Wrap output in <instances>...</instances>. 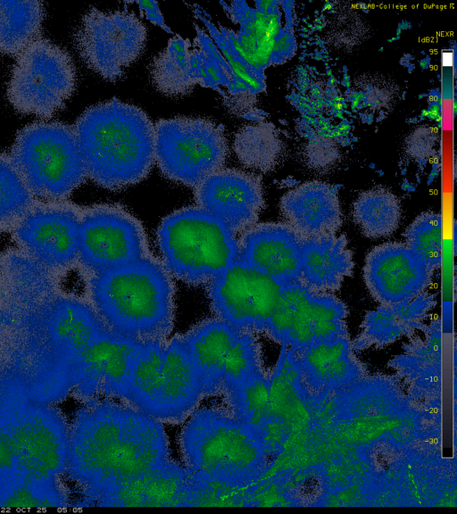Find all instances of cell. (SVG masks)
Segmentation results:
<instances>
[{"mask_svg":"<svg viewBox=\"0 0 457 514\" xmlns=\"http://www.w3.org/2000/svg\"><path fill=\"white\" fill-rule=\"evenodd\" d=\"M170 460L162 423L123 402H89L69 435L67 465L96 499Z\"/></svg>","mask_w":457,"mask_h":514,"instance_id":"obj_1","label":"cell"},{"mask_svg":"<svg viewBox=\"0 0 457 514\" xmlns=\"http://www.w3.org/2000/svg\"><path fill=\"white\" fill-rule=\"evenodd\" d=\"M74 130L87 178L109 190L145 179L154 163V125L139 107L117 99L87 108Z\"/></svg>","mask_w":457,"mask_h":514,"instance_id":"obj_2","label":"cell"},{"mask_svg":"<svg viewBox=\"0 0 457 514\" xmlns=\"http://www.w3.org/2000/svg\"><path fill=\"white\" fill-rule=\"evenodd\" d=\"M164 265L148 255L93 274L92 306L109 331L137 343L165 341L174 323V286Z\"/></svg>","mask_w":457,"mask_h":514,"instance_id":"obj_3","label":"cell"},{"mask_svg":"<svg viewBox=\"0 0 457 514\" xmlns=\"http://www.w3.org/2000/svg\"><path fill=\"white\" fill-rule=\"evenodd\" d=\"M179 443L192 478L214 488L238 492L257 482L267 468L264 437L227 409L195 410Z\"/></svg>","mask_w":457,"mask_h":514,"instance_id":"obj_4","label":"cell"},{"mask_svg":"<svg viewBox=\"0 0 457 514\" xmlns=\"http://www.w3.org/2000/svg\"><path fill=\"white\" fill-rule=\"evenodd\" d=\"M157 243L169 273L191 286L208 285L239 260L236 234L198 206L166 216Z\"/></svg>","mask_w":457,"mask_h":514,"instance_id":"obj_5","label":"cell"},{"mask_svg":"<svg viewBox=\"0 0 457 514\" xmlns=\"http://www.w3.org/2000/svg\"><path fill=\"white\" fill-rule=\"evenodd\" d=\"M10 157L33 194L62 202L87 178L74 128L57 121H37L17 134Z\"/></svg>","mask_w":457,"mask_h":514,"instance_id":"obj_6","label":"cell"},{"mask_svg":"<svg viewBox=\"0 0 457 514\" xmlns=\"http://www.w3.org/2000/svg\"><path fill=\"white\" fill-rule=\"evenodd\" d=\"M223 126L201 117H175L154 124V162L168 179L195 188L222 169L228 156Z\"/></svg>","mask_w":457,"mask_h":514,"instance_id":"obj_7","label":"cell"},{"mask_svg":"<svg viewBox=\"0 0 457 514\" xmlns=\"http://www.w3.org/2000/svg\"><path fill=\"white\" fill-rule=\"evenodd\" d=\"M76 70L66 50L38 37L18 55L7 85V98L23 114L49 118L71 97Z\"/></svg>","mask_w":457,"mask_h":514,"instance_id":"obj_8","label":"cell"},{"mask_svg":"<svg viewBox=\"0 0 457 514\" xmlns=\"http://www.w3.org/2000/svg\"><path fill=\"white\" fill-rule=\"evenodd\" d=\"M146 37V28L134 12L93 7L81 18L74 42L85 64L114 82L139 58Z\"/></svg>","mask_w":457,"mask_h":514,"instance_id":"obj_9","label":"cell"},{"mask_svg":"<svg viewBox=\"0 0 457 514\" xmlns=\"http://www.w3.org/2000/svg\"><path fill=\"white\" fill-rule=\"evenodd\" d=\"M346 314L345 305L334 294L296 282L284 286L265 331L296 353L318 341L347 335Z\"/></svg>","mask_w":457,"mask_h":514,"instance_id":"obj_10","label":"cell"},{"mask_svg":"<svg viewBox=\"0 0 457 514\" xmlns=\"http://www.w3.org/2000/svg\"><path fill=\"white\" fill-rule=\"evenodd\" d=\"M148 255L143 227L122 207L100 204L80 213L79 261L92 275Z\"/></svg>","mask_w":457,"mask_h":514,"instance_id":"obj_11","label":"cell"},{"mask_svg":"<svg viewBox=\"0 0 457 514\" xmlns=\"http://www.w3.org/2000/svg\"><path fill=\"white\" fill-rule=\"evenodd\" d=\"M284 286L237 260L208 284L217 318L246 331L265 330Z\"/></svg>","mask_w":457,"mask_h":514,"instance_id":"obj_12","label":"cell"},{"mask_svg":"<svg viewBox=\"0 0 457 514\" xmlns=\"http://www.w3.org/2000/svg\"><path fill=\"white\" fill-rule=\"evenodd\" d=\"M80 213L62 202L34 203L13 229L21 249L50 270L79 260Z\"/></svg>","mask_w":457,"mask_h":514,"instance_id":"obj_13","label":"cell"},{"mask_svg":"<svg viewBox=\"0 0 457 514\" xmlns=\"http://www.w3.org/2000/svg\"><path fill=\"white\" fill-rule=\"evenodd\" d=\"M8 428L15 452V473L21 480L42 485L63 469L68 462L69 436L50 414L27 410Z\"/></svg>","mask_w":457,"mask_h":514,"instance_id":"obj_14","label":"cell"},{"mask_svg":"<svg viewBox=\"0 0 457 514\" xmlns=\"http://www.w3.org/2000/svg\"><path fill=\"white\" fill-rule=\"evenodd\" d=\"M142 344L107 334L71 361L79 391L88 403L118 399L124 402L132 361Z\"/></svg>","mask_w":457,"mask_h":514,"instance_id":"obj_15","label":"cell"},{"mask_svg":"<svg viewBox=\"0 0 457 514\" xmlns=\"http://www.w3.org/2000/svg\"><path fill=\"white\" fill-rule=\"evenodd\" d=\"M434 270L403 243L388 242L366 256L363 278L380 305H393L420 295L431 283Z\"/></svg>","mask_w":457,"mask_h":514,"instance_id":"obj_16","label":"cell"},{"mask_svg":"<svg viewBox=\"0 0 457 514\" xmlns=\"http://www.w3.org/2000/svg\"><path fill=\"white\" fill-rule=\"evenodd\" d=\"M196 206L236 235L256 224L264 206L258 176L237 169H220L195 188Z\"/></svg>","mask_w":457,"mask_h":514,"instance_id":"obj_17","label":"cell"},{"mask_svg":"<svg viewBox=\"0 0 457 514\" xmlns=\"http://www.w3.org/2000/svg\"><path fill=\"white\" fill-rule=\"evenodd\" d=\"M300 241L287 223L255 224L238 239L239 260L282 286L300 282Z\"/></svg>","mask_w":457,"mask_h":514,"instance_id":"obj_18","label":"cell"},{"mask_svg":"<svg viewBox=\"0 0 457 514\" xmlns=\"http://www.w3.org/2000/svg\"><path fill=\"white\" fill-rule=\"evenodd\" d=\"M192 491L189 471L171 460L96 500L111 507H191Z\"/></svg>","mask_w":457,"mask_h":514,"instance_id":"obj_19","label":"cell"},{"mask_svg":"<svg viewBox=\"0 0 457 514\" xmlns=\"http://www.w3.org/2000/svg\"><path fill=\"white\" fill-rule=\"evenodd\" d=\"M204 396L201 377L179 336L167 344L159 392L151 415L161 422L180 423Z\"/></svg>","mask_w":457,"mask_h":514,"instance_id":"obj_20","label":"cell"},{"mask_svg":"<svg viewBox=\"0 0 457 514\" xmlns=\"http://www.w3.org/2000/svg\"><path fill=\"white\" fill-rule=\"evenodd\" d=\"M280 211L301 237L334 234L342 225L337 189L324 182L310 181L283 195Z\"/></svg>","mask_w":457,"mask_h":514,"instance_id":"obj_21","label":"cell"},{"mask_svg":"<svg viewBox=\"0 0 457 514\" xmlns=\"http://www.w3.org/2000/svg\"><path fill=\"white\" fill-rule=\"evenodd\" d=\"M353 270V253L345 236L334 233L301 237L300 282L305 286L333 294Z\"/></svg>","mask_w":457,"mask_h":514,"instance_id":"obj_22","label":"cell"},{"mask_svg":"<svg viewBox=\"0 0 457 514\" xmlns=\"http://www.w3.org/2000/svg\"><path fill=\"white\" fill-rule=\"evenodd\" d=\"M241 330L214 318L203 320L183 336H179L201 377L204 396L221 392L225 360Z\"/></svg>","mask_w":457,"mask_h":514,"instance_id":"obj_23","label":"cell"},{"mask_svg":"<svg viewBox=\"0 0 457 514\" xmlns=\"http://www.w3.org/2000/svg\"><path fill=\"white\" fill-rule=\"evenodd\" d=\"M436 303V295L425 291L415 298L393 305H381L363 320L362 332L353 347L386 345L403 335L422 327L421 321Z\"/></svg>","mask_w":457,"mask_h":514,"instance_id":"obj_24","label":"cell"},{"mask_svg":"<svg viewBox=\"0 0 457 514\" xmlns=\"http://www.w3.org/2000/svg\"><path fill=\"white\" fill-rule=\"evenodd\" d=\"M352 348L348 336L340 335L292 353L300 371L315 386H335L346 383L361 370Z\"/></svg>","mask_w":457,"mask_h":514,"instance_id":"obj_25","label":"cell"},{"mask_svg":"<svg viewBox=\"0 0 457 514\" xmlns=\"http://www.w3.org/2000/svg\"><path fill=\"white\" fill-rule=\"evenodd\" d=\"M230 20L238 24L236 39L249 64L262 71L269 63L275 37L276 19L270 3L256 2V9L244 1L220 2Z\"/></svg>","mask_w":457,"mask_h":514,"instance_id":"obj_26","label":"cell"},{"mask_svg":"<svg viewBox=\"0 0 457 514\" xmlns=\"http://www.w3.org/2000/svg\"><path fill=\"white\" fill-rule=\"evenodd\" d=\"M54 341L70 361L96 339L112 334L92 305L79 300H62L51 324Z\"/></svg>","mask_w":457,"mask_h":514,"instance_id":"obj_27","label":"cell"},{"mask_svg":"<svg viewBox=\"0 0 457 514\" xmlns=\"http://www.w3.org/2000/svg\"><path fill=\"white\" fill-rule=\"evenodd\" d=\"M166 347V340L142 344L127 381L124 402L150 415L161 385Z\"/></svg>","mask_w":457,"mask_h":514,"instance_id":"obj_28","label":"cell"},{"mask_svg":"<svg viewBox=\"0 0 457 514\" xmlns=\"http://www.w3.org/2000/svg\"><path fill=\"white\" fill-rule=\"evenodd\" d=\"M270 381L260 371L221 390L229 413L264 439L270 416Z\"/></svg>","mask_w":457,"mask_h":514,"instance_id":"obj_29","label":"cell"},{"mask_svg":"<svg viewBox=\"0 0 457 514\" xmlns=\"http://www.w3.org/2000/svg\"><path fill=\"white\" fill-rule=\"evenodd\" d=\"M191 43L175 35L167 46L154 57L149 66L150 79L161 94L179 97L196 86L190 77Z\"/></svg>","mask_w":457,"mask_h":514,"instance_id":"obj_30","label":"cell"},{"mask_svg":"<svg viewBox=\"0 0 457 514\" xmlns=\"http://www.w3.org/2000/svg\"><path fill=\"white\" fill-rule=\"evenodd\" d=\"M45 17L38 1H0V54L18 55L39 37Z\"/></svg>","mask_w":457,"mask_h":514,"instance_id":"obj_31","label":"cell"},{"mask_svg":"<svg viewBox=\"0 0 457 514\" xmlns=\"http://www.w3.org/2000/svg\"><path fill=\"white\" fill-rule=\"evenodd\" d=\"M190 54V77L195 85L239 96L235 77L216 45L199 26Z\"/></svg>","mask_w":457,"mask_h":514,"instance_id":"obj_32","label":"cell"},{"mask_svg":"<svg viewBox=\"0 0 457 514\" xmlns=\"http://www.w3.org/2000/svg\"><path fill=\"white\" fill-rule=\"evenodd\" d=\"M353 218L361 233L370 238L392 235L401 220L398 198L385 188L362 192L353 203Z\"/></svg>","mask_w":457,"mask_h":514,"instance_id":"obj_33","label":"cell"},{"mask_svg":"<svg viewBox=\"0 0 457 514\" xmlns=\"http://www.w3.org/2000/svg\"><path fill=\"white\" fill-rule=\"evenodd\" d=\"M233 148L244 166L261 172L272 170L283 153L278 131L266 122L241 128L235 136Z\"/></svg>","mask_w":457,"mask_h":514,"instance_id":"obj_34","label":"cell"},{"mask_svg":"<svg viewBox=\"0 0 457 514\" xmlns=\"http://www.w3.org/2000/svg\"><path fill=\"white\" fill-rule=\"evenodd\" d=\"M196 15L206 27L210 37L222 54L235 77L238 95H250L258 93L264 87L262 71L258 70L247 62L239 49L236 34L221 25H215L206 19L202 12Z\"/></svg>","mask_w":457,"mask_h":514,"instance_id":"obj_35","label":"cell"},{"mask_svg":"<svg viewBox=\"0 0 457 514\" xmlns=\"http://www.w3.org/2000/svg\"><path fill=\"white\" fill-rule=\"evenodd\" d=\"M35 203L10 155L0 152V233L13 230Z\"/></svg>","mask_w":457,"mask_h":514,"instance_id":"obj_36","label":"cell"},{"mask_svg":"<svg viewBox=\"0 0 457 514\" xmlns=\"http://www.w3.org/2000/svg\"><path fill=\"white\" fill-rule=\"evenodd\" d=\"M405 245L430 269H436L442 261V218L439 213L420 214L404 232Z\"/></svg>","mask_w":457,"mask_h":514,"instance_id":"obj_37","label":"cell"},{"mask_svg":"<svg viewBox=\"0 0 457 514\" xmlns=\"http://www.w3.org/2000/svg\"><path fill=\"white\" fill-rule=\"evenodd\" d=\"M260 371L262 370L259 342L253 332L241 330L225 360L223 387Z\"/></svg>","mask_w":457,"mask_h":514,"instance_id":"obj_38","label":"cell"},{"mask_svg":"<svg viewBox=\"0 0 457 514\" xmlns=\"http://www.w3.org/2000/svg\"><path fill=\"white\" fill-rule=\"evenodd\" d=\"M39 486L21 480V483L11 486L4 493L1 505L6 508H45L54 507L56 504L50 497L36 490Z\"/></svg>","mask_w":457,"mask_h":514,"instance_id":"obj_39","label":"cell"},{"mask_svg":"<svg viewBox=\"0 0 457 514\" xmlns=\"http://www.w3.org/2000/svg\"><path fill=\"white\" fill-rule=\"evenodd\" d=\"M15 473V452L8 427L0 426V477Z\"/></svg>","mask_w":457,"mask_h":514,"instance_id":"obj_40","label":"cell"},{"mask_svg":"<svg viewBox=\"0 0 457 514\" xmlns=\"http://www.w3.org/2000/svg\"><path fill=\"white\" fill-rule=\"evenodd\" d=\"M137 4L139 9L145 14L147 20L152 23L164 29L168 33H172L170 29L166 25L163 16L160 11L159 4L155 1H138Z\"/></svg>","mask_w":457,"mask_h":514,"instance_id":"obj_41","label":"cell"}]
</instances>
